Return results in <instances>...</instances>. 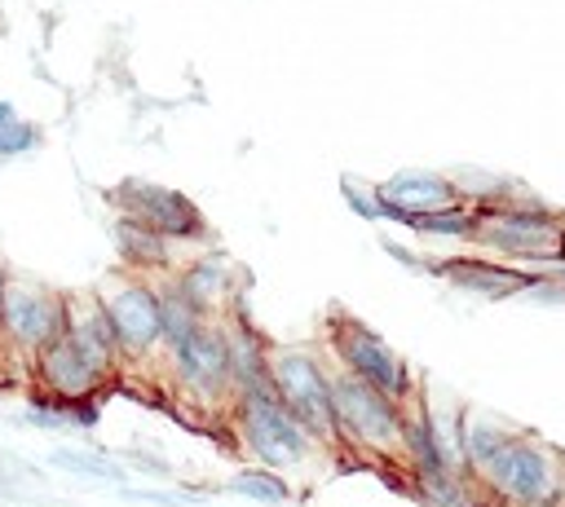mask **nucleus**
Returning <instances> with one entry per match:
<instances>
[{"instance_id":"f8f14e48","label":"nucleus","mask_w":565,"mask_h":507,"mask_svg":"<svg viewBox=\"0 0 565 507\" xmlns=\"http://www.w3.org/2000/svg\"><path fill=\"white\" fill-rule=\"evenodd\" d=\"M177 287L185 291V300L203 313V317H225L230 309L243 304V269L221 256V251H207L199 247L190 260H181L177 269Z\"/></svg>"},{"instance_id":"0eeeda50","label":"nucleus","mask_w":565,"mask_h":507,"mask_svg":"<svg viewBox=\"0 0 565 507\" xmlns=\"http://www.w3.org/2000/svg\"><path fill=\"white\" fill-rule=\"evenodd\" d=\"M163 379H172L177 397L194 406L199 414L225 419L234 406V379H230V344L225 322L207 317L199 331H190L177 348L163 353Z\"/></svg>"},{"instance_id":"ddd939ff","label":"nucleus","mask_w":565,"mask_h":507,"mask_svg":"<svg viewBox=\"0 0 565 507\" xmlns=\"http://www.w3.org/2000/svg\"><path fill=\"white\" fill-rule=\"evenodd\" d=\"M31 379H35V388H44V392H53V397H62V401H84V397H102L115 379L102 370V366H93L71 339H66V331H62V339H53L31 366Z\"/></svg>"},{"instance_id":"a878e982","label":"nucleus","mask_w":565,"mask_h":507,"mask_svg":"<svg viewBox=\"0 0 565 507\" xmlns=\"http://www.w3.org/2000/svg\"><path fill=\"white\" fill-rule=\"evenodd\" d=\"M4 282H9V269H4V260H0V295H4Z\"/></svg>"},{"instance_id":"6ab92c4d","label":"nucleus","mask_w":565,"mask_h":507,"mask_svg":"<svg viewBox=\"0 0 565 507\" xmlns=\"http://www.w3.org/2000/svg\"><path fill=\"white\" fill-rule=\"evenodd\" d=\"M472 225H477V207L472 203H455V207H441V212H428V216H411V234L419 238H441V242H472Z\"/></svg>"},{"instance_id":"4468645a","label":"nucleus","mask_w":565,"mask_h":507,"mask_svg":"<svg viewBox=\"0 0 565 507\" xmlns=\"http://www.w3.org/2000/svg\"><path fill=\"white\" fill-rule=\"evenodd\" d=\"M433 273L446 278L450 287L459 291H472L481 300H512V295H525L534 287L539 273L521 269V265H508V260H494V256H437L433 260Z\"/></svg>"},{"instance_id":"412c9836","label":"nucleus","mask_w":565,"mask_h":507,"mask_svg":"<svg viewBox=\"0 0 565 507\" xmlns=\"http://www.w3.org/2000/svg\"><path fill=\"white\" fill-rule=\"evenodd\" d=\"M49 463L62 467V472H75V476L110 481V485H124V481H128V472H124L115 459H106V450H97V454H88V450H53Z\"/></svg>"},{"instance_id":"4be33fe9","label":"nucleus","mask_w":565,"mask_h":507,"mask_svg":"<svg viewBox=\"0 0 565 507\" xmlns=\"http://www.w3.org/2000/svg\"><path fill=\"white\" fill-rule=\"evenodd\" d=\"M31 150H40V128L31 123V119H9V123H0V163H9V159H22V154H31Z\"/></svg>"},{"instance_id":"b1692460","label":"nucleus","mask_w":565,"mask_h":507,"mask_svg":"<svg viewBox=\"0 0 565 507\" xmlns=\"http://www.w3.org/2000/svg\"><path fill=\"white\" fill-rule=\"evenodd\" d=\"M380 247H384L397 265H406V269H415V273H433V256H419V251H411V247H402V242H393V238H380Z\"/></svg>"},{"instance_id":"f257e3e1","label":"nucleus","mask_w":565,"mask_h":507,"mask_svg":"<svg viewBox=\"0 0 565 507\" xmlns=\"http://www.w3.org/2000/svg\"><path fill=\"white\" fill-rule=\"evenodd\" d=\"M225 423H230V432H234V445H238L252 463L282 472L291 485H300V481L313 476L327 459H335V454L274 397V388H269V392L234 397Z\"/></svg>"},{"instance_id":"aec40b11","label":"nucleus","mask_w":565,"mask_h":507,"mask_svg":"<svg viewBox=\"0 0 565 507\" xmlns=\"http://www.w3.org/2000/svg\"><path fill=\"white\" fill-rule=\"evenodd\" d=\"M230 489H234V494H243V498H252V503H269V507H278V503H291V498H296V485H291L282 472L260 467V463L238 467V472L230 476Z\"/></svg>"},{"instance_id":"f03ea898","label":"nucleus","mask_w":565,"mask_h":507,"mask_svg":"<svg viewBox=\"0 0 565 507\" xmlns=\"http://www.w3.org/2000/svg\"><path fill=\"white\" fill-rule=\"evenodd\" d=\"M477 225H472V251L534 269L547 260H561L565 251V212L547 207L543 198L512 190L494 203H472Z\"/></svg>"},{"instance_id":"20e7f679","label":"nucleus","mask_w":565,"mask_h":507,"mask_svg":"<svg viewBox=\"0 0 565 507\" xmlns=\"http://www.w3.org/2000/svg\"><path fill=\"white\" fill-rule=\"evenodd\" d=\"M93 291H97V300H102V309L119 335L124 379L137 370L163 379V317H159V295H154L150 273L115 265Z\"/></svg>"},{"instance_id":"39448f33","label":"nucleus","mask_w":565,"mask_h":507,"mask_svg":"<svg viewBox=\"0 0 565 507\" xmlns=\"http://www.w3.org/2000/svg\"><path fill=\"white\" fill-rule=\"evenodd\" d=\"M331 406L344 454H358L380 467H402V401L331 366Z\"/></svg>"},{"instance_id":"2eb2a0df","label":"nucleus","mask_w":565,"mask_h":507,"mask_svg":"<svg viewBox=\"0 0 565 507\" xmlns=\"http://www.w3.org/2000/svg\"><path fill=\"white\" fill-rule=\"evenodd\" d=\"M66 339L93 362L102 366L110 379H124V348H119V335L97 300V291H66Z\"/></svg>"},{"instance_id":"bb28decb","label":"nucleus","mask_w":565,"mask_h":507,"mask_svg":"<svg viewBox=\"0 0 565 507\" xmlns=\"http://www.w3.org/2000/svg\"><path fill=\"white\" fill-rule=\"evenodd\" d=\"M561 256H565V251H561Z\"/></svg>"},{"instance_id":"dca6fc26","label":"nucleus","mask_w":565,"mask_h":507,"mask_svg":"<svg viewBox=\"0 0 565 507\" xmlns=\"http://www.w3.org/2000/svg\"><path fill=\"white\" fill-rule=\"evenodd\" d=\"M225 344H230V379H234V397H247V392H269V339L252 326L247 309H230L225 317Z\"/></svg>"},{"instance_id":"5701e85b","label":"nucleus","mask_w":565,"mask_h":507,"mask_svg":"<svg viewBox=\"0 0 565 507\" xmlns=\"http://www.w3.org/2000/svg\"><path fill=\"white\" fill-rule=\"evenodd\" d=\"M340 194H344V203L362 216V220H380V198H375V185H362V181H353V176H340Z\"/></svg>"},{"instance_id":"9b49d317","label":"nucleus","mask_w":565,"mask_h":507,"mask_svg":"<svg viewBox=\"0 0 565 507\" xmlns=\"http://www.w3.org/2000/svg\"><path fill=\"white\" fill-rule=\"evenodd\" d=\"M375 198H380V220H397V225H411V216H428V212L468 203L459 194L455 176L450 172H433V168H402V172H393L388 181L375 185Z\"/></svg>"},{"instance_id":"1a4fd4ad","label":"nucleus","mask_w":565,"mask_h":507,"mask_svg":"<svg viewBox=\"0 0 565 507\" xmlns=\"http://www.w3.org/2000/svg\"><path fill=\"white\" fill-rule=\"evenodd\" d=\"M66 331V291L31 273H9L0 295V348L31 366Z\"/></svg>"},{"instance_id":"393cba45","label":"nucleus","mask_w":565,"mask_h":507,"mask_svg":"<svg viewBox=\"0 0 565 507\" xmlns=\"http://www.w3.org/2000/svg\"><path fill=\"white\" fill-rule=\"evenodd\" d=\"M9 119H18V106L9 97H0V123H9Z\"/></svg>"},{"instance_id":"6e6552de","label":"nucleus","mask_w":565,"mask_h":507,"mask_svg":"<svg viewBox=\"0 0 565 507\" xmlns=\"http://www.w3.org/2000/svg\"><path fill=\"white\" fill-rule=\"evenodd\" d=\"M322 353L331 357V366L366 379L371 388L388 392L393 401H406L411 392H419V379H415L411 362L380 331H371L366 322H358V317H349L340 309L322 326Z\"/></svg>"},{"instance_id":"423d86ee","label":"nucleus","mask_w":565,"mask_h":507,"mask_svg":"<svg viewBox=\"0 0 565 507\" xmlns=\"http://www.w3.org/2000/svg\"><path fill=\"white\" fill-rule=\"evenodd\" d=\"M269 384L274 397L331 450L344 454L340 428H335V406H331V357L322 344H274L269 348Z\"/></svg>"},{"instance_id":"7ed1b4c3","label":"nucleus","mask_w":565,"mask_h":507,"mask_svg":"<svg viewBox=\"0 0 565 507\" xmlns=\"http://www.w3.org/2000/svg\"><path fill=\"white\" fill-rule=\"evenodd\" d=\"M477 481L499 507H565V454L525 428L477 467Z\"/></svg>"},{"instance_id":"9d476101","label":"nucleus","mask_w":565,"mask_h":507,"mask_svg":"<svg viewBox=\"0 0 565 507\" xmlns=\"http://www.w3.org/2000/svg\"><path fill=\"white\" fill-rule=\"evenodd\" d=\"M115 216H128L154 234H163L177 247H207V216L199 212V203L172 185L159 181H141V176H124L119 185L106 190Z\"/></svg>"},{"instance_id":"f3484780","label":"nucleus","mask_w":565,"mask_h":507,"mask_svg":"<svg viewBox=\"0 0 565 507\" xmlns=\"http://www.w3.org/2000/svg\"><path fill=\"white\" fill-rule=\"evenodd\" d=\"M110 238H115V256H119L124 269L159 273V269H177L181 265V247L177 242H168L163 234H154V229H146V225L128 220V216H115Z\"/></svg>"},{"instance_id":"a211bd4d","label":"nucleus","mask_w":565,"mask_h":507,"mask_svg":"<svg viewBox=\"0 0 565 507\" xmlns=\"http://www.w3.org/2000/svg\"><path fill=\"white\" fill-rule=\"evenodd\" d=\"M512 432H516L512 423H503V419H494V414L468 410V419H463V472L477 476V467H481Z\"/></svg>"}]
</instances>
